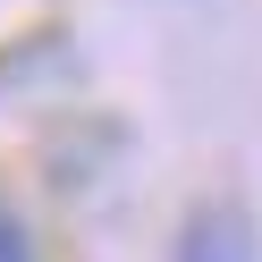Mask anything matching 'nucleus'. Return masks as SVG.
<instances>
[{
	"instance_id": "obj_2",
	"label": "nucleus",
	"mask_w": 262,
	"mask_h": 262,
	"mask_svg": "<svg viewBox=\"0 0 262 262\" xmlns=\"http://www.w3.org/2000/svg\"><path fill=\"white\" fill-rule=\"evenodd\" d=\"M0 262H34V228H26L9 203H0Z\"/></svg>"
},
{
	"instance_id": "obj_1",
	"label": "nucleus",
	"mask_w": 262,
	"mask_h": 262,
	"mask_svg": "<svg viewBox=\"0 0 262 262\" xmlns=\"http://www.w3.org/2000/svg\"><path fill=\"white\" fill-rule=\"evenodd\" d=\"M169 262H262V237H254V220L237 203H194Z\"/></svg>"
}]
</instances>
